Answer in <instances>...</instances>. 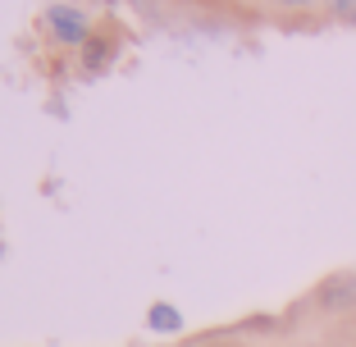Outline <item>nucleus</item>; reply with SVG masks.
I'll return each instance as SVG.
<instances>
[{"label": "nucleus", "instance_id": "1", "mask_svg": "<svg viewBox=\"0 0 356 347\" xmlns=\"http://www.w3.org/2000/svg\"><path fill=\"white\" fill-rule=\"evenodd\" d=\"M46 28L55 32L60 46H87L92 42V28H87V14L78 5H51L46 10Z\"/></svg>", "mask_w": 356, "mask_h": 347}, {"label": "nucleus", "instance_id": "2", "mask_svg": "<svg viewBox=\"0 0 356 347\" xmlns=\"http://www.w3.org/2000/svg\"><path fill=\"white\" fill-rule=\"evenodd\" d=\"M151 325H156V329H178V311H169V306H156V311H151Z\"/></svg>", "mask_w": 356, "mask_h": 347}, {"label": "nucleus", "instance_id": "3", "mask_svg": "<svg viewBox=\"0 0 356 347\" xmlns=\"http://www.w3.org/2000/svg\"><path fill=\"white\" fill-rule=\"evenodd\" d=\"M334 10H338V19L356 23V0H334Z\"/></svg>", "mask_w": 356, "mask_h": 347}, {"label": "nucleus", "instance_id": "4", "mask_svg": "<svg viewBox=\"0 0 356 347\" xmlns=\"http://www.w3.org/2000/svg\"><path fill=\"white\" fill-rule=\"evenodd\" d=\"M274 5H315V0H274Z\"/></svg>", "mask_w": 356, "mask_h": 347}]
</instances>
